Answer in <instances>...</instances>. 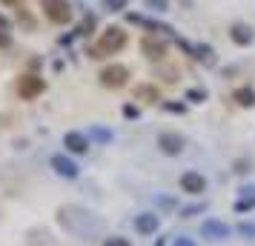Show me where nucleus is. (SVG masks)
Returning <instances> with one entry per match:
<instances>
[{
    "mask_svg": "<svg viewBox=\"0 0 255 246\" xmlns=\"http://www.w3.org/2000/svg\"><path fill=\"white\" fill-rule=\"evenodd\" d=\"M146 6H149L152 12H166L169 3H166V0H146Z\"/></svg>",
    "mask_w": 255,
    "mask_h": 246,
    "instance_id": "obj_16",
    "label": "nucleus"
},
{
    "mask_svg": "<svg viewBox=\"0 0 255 246\" xmlns=\"http://www.w3.org/2000/svg\"><path fill=\"white\" fill-rule=\"evenodd\" d=\"M124 115L127 117H138V109H135V106H124Z\"/></svg>",
    "mask_w": 255,
    "mask_h": 246,
    "instance_id": "obj_22",
    "label": "nucleus"
},
{
    "mask_svg": "<svg viewBox=\"0 0 255 246\" xmlns=\"http://www.w3.org/2000/svg\"><path fill=\"white\" fill-rule=\"evenodd\" d=\"M166 109H169V112H184V106L181 103H166Z\"/></svg>",
    "mask_w": 255,
    "mask_h": 246,
    "instance_id": "obj_24",
    "label": "nucleus"
},
{
    "mask_svg": "<svg viewBox=\"0 0 255 246\" xmlns=\"http://www.w3.org/2000/svg\"><path fill=\"white\" fill-rule=\"evenodd\" d=\"M129 0H104V6L109 9V12H121V9H127Z\"/></svg>",
    "mask_w": 255,
    "mask_h": 246,
    "instance_id": "obj_15",
    "label": "nucleus"
},
{
    "mask_svg": "<svg viewBox=\"0 0 255 246\" xmlns=\"http://www.w3.org/2000/svg\"><path fill=\"white\" fill-rule=\"evenodd\" d=\"M140 49H143V55L149 60H163V55H166V43L163 40H155V37H146L140 43Z\"/></svg>",
    "mask_w": 255,
    "mask_h": 246,
    "instance_id": "obj_8",
    "label": "nucleus"
},
{
    "mask_svg": "<svg viewBox=\"0 0 255 246\" xmlns=\"http://www.w3.org/2000/svg\"><path fill=\"white\" fill-rule=\"evenodd\" d=\"M201 235L204 238H212V241H224V238H230V226L221 223V221H204Z\"/></svg>",
    "mask_w": 255,
    "mask_h": 246,
    "instance_id": "obj_6",
    "label": "nucleus"
},
{
    "mask_svg": "<svg viewBox=\"0 0 255 246\" xmlns=\"http://www.w3.org/2000/svg\"><path fill=\"white\" fill-rule=\"evenodd\" d=\"M175 246H195V244H192L189 238H178V241H175Z\"/></svg>",
    "mask_w": 255,
    "mask_h": 246,
    "instance_id": "obj_23",
    "label": "nucleus"
},
{
    "mask_svg": "<svg viewBox=\"0 0 255 246\" xmlns=\"http://www.w3.org/2000/svg\"><path fill=\"white\" fill-rule=\"evenodd\" d=\"M127 78H129V69L127 66H106L104 72H101V83L104 86H109V89H121L124 83H127Z\"/></svg>",
    "mask_w": 255,
    "mask_h": 246,
    "instance_id": "obj_4",
    "label": "nucleus"
},
{
    "mask_svg": "<svg viewBox=\"0 0 255 246\" xmlns=\"http://www.w3.org/2000/svg\"><path fill=\"white\" fill-rule=\"evenodd\" d=\"M43 89H46V83H43V78H37V75H20V81H17V94L23 100L37 97Z\"/></svg>",
    "mask_w": 255,
    "mask_h": 246,
    "instance_id": "obj_3",
    "label": "nucleus"
},
{
    "mask_svg": "<svg viewBox=\"0 0 255 246\" xmlns=\"http://www.w3.org/2000/svg\"><path fill=\"white\" fill-rule=\"evenodd\" d=\"M95 135H98L101 141H109V132H104V129H95Z\"/></svg>",
    "mask_w": 255,
    "mask_h": 246,
    "instance_id": "obj_25",
    "label": "nucleus"
},
{
    "mask_svg": "<svg viewBox=\"0 0 255 246\" xmlns=\"http://www.w3.org/2000/svg\"><path fill=\"white\" fill-rule=\"evenodd\" d=\"M104 246H132V244H129L127 238H118V235H115V238H109Z\"/></svg>",
    "mask_w": 255,
    "mask_h": 246,
    "instance_id": "obj_18",
    "label": "nucleus"
},
{
    "mask_svg": "<svg viewBox=\"0 0 255 246\" xmlns=\"http://www.w3.org/2000/svg\"><path fill=\"white\" fill-rule=\"evenodd\" d=\"M0 3H14V0H0Z\"/></svg>",
    "mask_w": 255,
    "mask_h": 246,
    "instance_id": "obj_26",
    "label": "nucleus"
},
{
    "mask_svg": "<svg viewBox=\"0 0 255 246\" xmlns=\"http://www.w3.org/2000/svg\"><path fill=\"white\" fill-rule=\"evenodd\" d=\"M158 146H161L166 155H178L184 149V141H181V135H172V132H163L161 138H158Z\"/></svg>",
    "mask_w": 255,
    "mask_h": 246,
    "instance_id": "obj_9",
    "label": "nucleus"
},
{
    "mask_svg": "<svg viewBox=\"0 0 255 246\" xmlns=\"http://www.w3.org/2000/svg\"><path fill=\"white\" fill-rule=\"evenodd\" d=\"M186 97H189V100H195V103H201V100L207 97V92H201V89H189V92H186Z\"/></svg>",
    "mask_w": 255,
    "mask_h": 246,
    "instance_id": "obj_17",
    "label": "nucleus"
},
{
    "mask_svg": "<svg viewBox=\"0 0 255 246\" xmlns=\"http://www.w3.org/2000/svg\"><path fill=\"white\" fill-rule=\"evenodd\" d=\"M232 97L238 100V106H255V92L253 89H235Z\"/></svg>",
    "mask_w": 255,
    "mask_h": 246,
    "instance_id": "obj_14",
    "label": "nucleus"
},
{
    "mask_svg": "<svg viewBox=\"0 0 255 246\" xmlns=\"http://www.w3.org/2000/svg\"><path fill=\"white\" fill-rule=\"evenodd\" d=\"M241 235H250V238H253V235H255V226H250V223H241Z\"/></svg>",
    "mask_w": 255,
    "mask_h": 246,
    "instance_id": "obj_21",
    "label": "nucleus"
},
{
    "mask_svg": "<svg viewBox=\"0 0 255 246\" xmlns=\"http://www.w3.org/2000/svg\"><path fill=\"white\" fill-rule=\"evenodd\" d=\"M63 146H66L69 152H75V155H83L86 149H89V141L83 138L81 132H66V135H63Z\"/></svg>",
    "mask_w": 255,
    "mask_h": 246,
    "instance_id": "obj_7",
    "label": "nucleus"
},
{
    "mask_svg": "<svg viewBox=\"0 0 255 246\" xmlns=\"http://www.w3.org/2000/svg\"><path fill=\"white\" fill-rule=\"evenodd\" d=\"M201 209H204V206H189V209H184L181 215H184V218H192V215H195V212H201Z\"/></svg>",
    "mask_w": 255,
    "mask_h": 246,
    "instance_id": "obj_20",
    "label": "nucleus"
},
{
    "mask_svg": "<svg viewBox=\"0 0 255 246\" xmlns=\"http://www.w3.org/2000/svg\"><path fill=\"white\" fill-rule=\"evenodd\" d=\"M230 37L232 40H235V43H238V46H250V43H253V29H250V26H244V23H235L230 29Z\"/></svg>",
    "mask_w": 255,
    "mask_h": 246,
    "instance_id": "obj_12",
    "label": "nucleus"
},
{
    "mask_svg": "<svg viewBox=\"0 0 255 246\" xmlns=\"http://www.w3.org/2000/svg\"><path fill=\"white\" fill-rule=\"evenodd\" d=\"M124 46H127V32L118 29V26H109L104 35H101V40H98V49H92L89 55H92V58H104V55H115V52H121Z\"/></svg>",
    "mask_w": 255,
    "mask_h": 246,
    "instance_id": "obj_1",
    "label": "nucleus"
},
{
    "mask_svg": "<svg viewBox=\"0 0 255 246\" xmlns=\"http://www.w3.org/2000/svg\"><path fill=\"white\" fill-rule=\"evenodd\" d=\"M12 43V37L6 35V26H0V46H9Z\"/></svg>",
    "mask_w": 255,
    "mask_h": 246,
    "instance_id": "obj_19",
    "label": "nucleus"
},
{
    "mask_svg": "<svg viewBox=\"0 0 255 246\" xmlns=\"http://www.w3.org/2000/svg\"><path fill=\"white\" fill-rule=\"evenodd\" d=\"M135 229H138L140 235H152L158 229V215H152V212L138 215V218H135Z\"/></svg>",
    "mask_w": 255,
    "mask_h": 246,
    "instance_id": "obj_11",
    "label": "nucleus"
},
{
    "mask_svg": "<svg viewBox=\"0 0 255 246\" xmlns=\"http://www.w3.org/2000/svg\"><path fill=\"white\" fill-rule=\"evenodd\" d=\"M181 189H184L186 195H201L207 189V180H204V175H198V172H184L181 175Z\"/></svg>",
    "mask_w": 255,
    "mask_h": 246,
    "instance_id": "obj_5",
    "label": "nucleus"
},
{
    "mask_svg": "<svg viewBox=\"0 0 255 246\" xmlns=\"http://www.w3.org/2000/svg\"><path fill=\"white\" fill-rule=\"evenodd\" d=\"M135 97H138V100H146V103H158V100H161L158 89H155V86H149V83H140V86H135Z\"/></svg>",
    "mask_w": 255,
    "mask_h": 246,
    "instance_id": "obj_13",
    "label": "nucleus"
},
{
    "mask_svg": "<svg viewBox=\"0 0 255 246\" xmlns=\"http://www.w3.org/2000/svg\"><path fill=\"white\" fill-rule=\"evenodd\" d=\"M52 169H55L58 175H63V177H75L78 175V166L72 164L69 158H63V155H55V158H52Z\"/></svg>",
    "mask_w": 255,
    "mask_h": 246,
    "instance_id": "obj_10",
    "label": "nucleus"
},
{
    "mask_svg": "<svg viewBox=\"0 0 255 246\" xmlns=\"http://www.w3.org/2000/svg\"><path fill=\"white\" fill-rule=\"evenodd\" d=\"M40 6H43V14H46L52 23H66L72 17L69 0H40Z\"/></svg>",
    "mask_w": 255,
    "mask_h": 246,
    "instance_id": "obj_2",
    "label": "nucleus"
}]
</instances>
